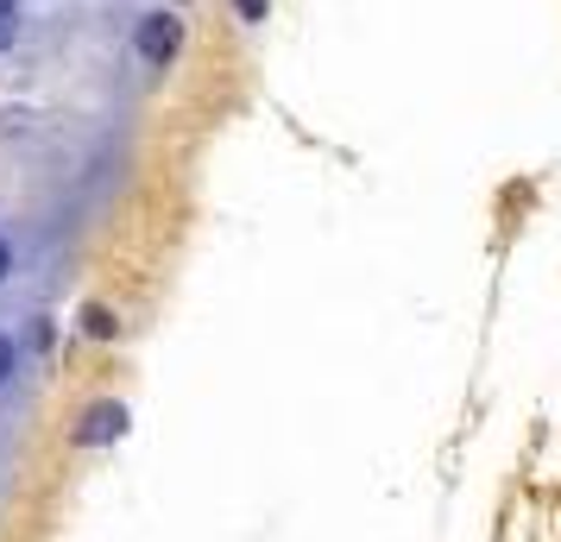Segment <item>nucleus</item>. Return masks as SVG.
Segmentation results:
<instances>
[{
    "instance_id": "obj_3",
    "label": "nucleus",
    "mask_w": 561,
    "mask_h": 542,
    "mask_svg": "<svg viewBox=\"0 0 561 542\" xmlns=\"http://www.w3.org/2000/svg\"><path fill=\"white\" fill-rule=\"evenodd\" d=\"M82 335L89 341H121V315L107 310V303H89V310H82Z\"/></svg>"
},
{
    "instance_id": "obj_6",
    "label": "nucleus",
    "mask_w": 561,
    "mask_h": 542,
    "mask_svg": "<svg viewBox=\"0 0 561 542\" xmlns=\"http://www.w3.org/2000/svg\"><path fill=\"white\" fill-rule=\"evenodd\" d=\"M233 13H240L247 26H259V20H265V0H233Z\"/></svg>"
},
{
    "instance_id": "obj_9",
    "label": "nucleus",
    "mask_w": 561,
    "mask_h": 542,
    "mask_svg": "<svg viewBox=\"0 0 561 542\" xmlns=\"http://www.w3.org/2000/svg\"><path fill=\"white\" fill-rule=\"evenodd\" d=\"M164 7H183V0H164Z\"/></svg>"
},
{
    "instance_id": "obj_4",
    "label": "nucleus",
    "mask_w": 561,
    "mask_h": 542,
    "mask_svg": "<svg viewBox=\"0 0 561 542\" xmlns=\"http://www.w3.org/2000/svg\"><path fill=\"white\" fill-rule=\"evenodd\" d=\"M13 372H20V341L0 335V385H13Z\"/></svg>"
},
{
    "instance_id": "obj_8",
    "label": "nucleus",
    "mask_w": 561,
    "mask_h": 542,
    "mask_svg": "<svg viewBox=\"0 0 561 542\" xmlns=\"http://www.w3.org/2000/svg\"><path fill=\"white\" fill-rule=\"evenodd\" d=\"M0 13H20V0H0Z\"/></svg>"
},
{
    "instance_id": "obj_2",
    "label": "nucleus",
    "mask_w": 561,
    "mask_h": 542,
    "mask_svg": "<svg viewBox=\"0 0 561 542\" xmlns=\"http://www.w3.org/2000/svg\"><path fill=\"white\" fill-rule=\"evenodd\" d=\"M121 436H127V404L121 397H102V404L82 411V429H77L82 448H107V441H121Z\"/></svg>"
},
{
    "instance_id": "obj_1",
    "label": "nucleus",
    "mask_w": 561,
    "mask_h": 542,
    "mask_svg": "<svg viewBox=\"0 0 561 542\" xmlns=\"http://www.w3.org/2000/svg\"><path fill=\"white\" fill-rule=\"evenodd\" d=\"M133 51H139V64H146V70H164V64L183 51L178 7H158V13H146V20H139V32H133Z\"/></svg>"
},
{
    "instance_id": "obj_7",
    "label": "nucleus",
    "mask_w": 561,
    "mask_h": 542,
    "mask_svg": "<svg viewBox=\"0 0 561 542\" xmlns=\"http://www.w3.org/2000/svg\"><path fill=\"white\" fill-rule=\"evenodd\" d=\"M7 278H13V246L0 240V285H7Z\"/></svg>"
},
{
    "instance_id": "obj_5",
    "label": "nucleus",
    "mask_w": 561,
    "mask_h": 542,
    "mask_svg": "<svg viewBox=\"0 0 561 542\" xmlns=\"http://www.w3.org/2000/svg\"><path fill=\"white\" fill-rule=\"evenodd\" d=\"M20 45V13H0V51H13Z\"/></svg>"
}]
</instances>
